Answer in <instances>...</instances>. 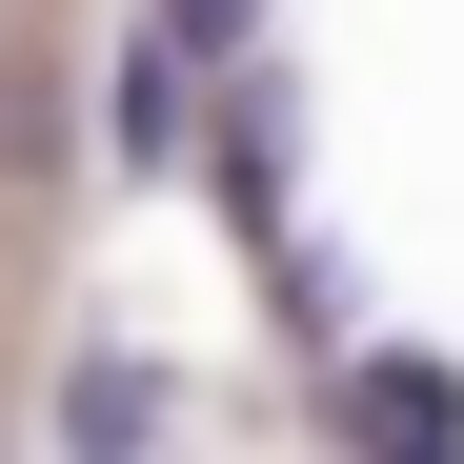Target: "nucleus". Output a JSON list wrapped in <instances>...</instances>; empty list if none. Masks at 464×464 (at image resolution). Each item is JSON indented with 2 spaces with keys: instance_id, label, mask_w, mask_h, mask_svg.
I'll return each instance as SVG.
<instances>
[{
  "instance_id": "f257e3e1",
  "label": "nucleus",
  "mask_w": 464,
  "mask_h": 464,
  "mask_svg": "<svg viewBox=\"0 0 464 464\" xmlns=\"http://www.w3.org/2000/svg\"><path fill=\"white\" fill-rule=\"evenodd\" d=\"M102 141L141 182H182V141H202V41L162 21V41H121V82H102Z\"/></svg>"
},
{
  "instance_id": "f03ea898",
  "label": "nucleus",
  "mask_w": 464,
  "mask_h": 464,
  "mask_svg": "<svg viewBox=\"0 0 464 464\" xmlns=\"http://www.w3.org/2000/svg\"><path fill=\"white\" fill-rule=\"evenodd\" d=\"M222 202L283 243V82H263V61H243V102H222Z\"/></svg>"
},
{
  "instance_id": "7ed1b4c3",
  "label": "nucleus",
  "mask_w": 464,
  "mask_h": 464,
  "mask_svg": "<svg viewBox=\"0 0 464 464\" xmlns=\"http://www.w3.org/2000/svg\"><path fill=\"white\" fill-rule=\"evenodd\" d=\"M141 424H162V363H82L61 383V444H141Z\"/></svg>"
},
{
  "instance_id": "20e7f679",
  "label": "nucleus",
  "mask_w": 464,
  "mask_h": 464,
  "mask_svg": "<svg viewBox=\"0 0 464 464\" xmlns=\"http://www.w3.org/2000/svg\"><path fill=\"white\" fill-rule=\"evenodd\" d=\"M363 424H383V444H444L464 383H444V363H363Z\"/></svg>"
},
{
  "instance_id": "39448f33",
  "label": "nucleus",
  "mask_w": 464,
  "mask_h": 464,
  "mask_svg": "<svg viewBox=\"0 0 464 464\" xmlns=\"http://www.w3.org/2000/svg\"><path fill=\"white\" fill-rule=\"evenodd\" d=\"M162 21H182L202 61H263V0H162Z\"/></svg>"
}]
</instances>
